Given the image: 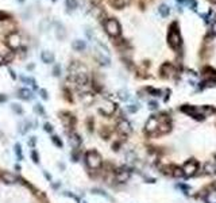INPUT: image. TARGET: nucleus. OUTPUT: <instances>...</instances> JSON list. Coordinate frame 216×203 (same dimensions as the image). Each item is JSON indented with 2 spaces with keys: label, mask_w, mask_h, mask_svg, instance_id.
I'll return each mask as SVG.
<instances>
[{
  "label": "nucleus",
  "mask_w": 216,
  "mask_h": 203,
  "mask_svg": "<svg viewBox=\"0 0 216 203\" xmlns=\"http://www.w3.org/2000/svg\"><path fill=\"white\" fill-rule=\"evenodd\" d=\"M40 58H42L43 62H46V64H50V62H53L54 61V54L52 52H42V54H40Z\"/></svg>",
  "instance_id": "nucleus-15"
},
{
  "label": "nucleus",
  "mask_w": 216,
  "mask_h": 203,
  "mask_svg": "<svg viewBox=\"0 0 216 203\" xmlns=\"http://www.w3.org/2000/svg\"><path fill=\"white\" fill-rule=\"evenodd\" d=\"M158 127H160V118L158 117H150L146 122V131L150 134L158 133Z\"/></svg>",
  "instance_id": "nucleus-6"
},
{
  "label": "nucleus",
  "mask_w": 216,
  "mask_h": 203,
  "mask_svg": "<svg viewBox=\"0 0 216 203\" xmlns=\"http://www.w3.org/2000/svg\"><path fill=\"white\" fill-rule=\"evenodd\" d=\"M128 3V0H110V4L115 7V8H123L124 6H126Z\"/></svg>",
  "instance_id": "nucleus-18"
},
{
  "label": "nucleus",
  "mask_w": 216,
  "mask_h": 203,
  "mask_svg": "<svg viewBox=\"0 0 216 203\" xmlns=\"http://www.w3.org/2000/svg\"><path fill=\"white\" fill-rule=\"evenodd\" d=\"M161 73L164 77H172L174 73V66L169 62H165L164 65L161 66Z\"/></svg>",
  "instance_id": "nucleus-11"
},
{
  "label": "nucleus",
  "mask_w": 216,
  "mask_h": 203,
  "mask_svg": "<svg viewBox=\"0 0 216 203\" xmlns=\"http://www.w3.org/2000/svg\"><path fill=\"white\" fill-rule=\"evenodd\" d=\"M150 108H157V103H154V102H151V103H150Z\"/></svg>",
  "instance_id": "nucleus-42"
},
{
  "label": "nucleus",
  "mask_w": 216,
  "mask_h": 203,
  "mask_svg": "<svg viewBox=\"0 0 216 203\" xmlns=\"http://www.w3.org/2000/svg\"><path fill=\"white\" fill-rule=\"evenodd\" d=\"M53 188H54V189L60 188V183H57V184H56V183H54V184H53Z\"/></svg>",
  "instance_id": "nucleus-45"
},
{
  "label": "nucleus",
  "mask_w": 216,
  "mask_h": 203,
  "mask_svg": "<svg viewBox=\"0 0 216 203\" xmlns=\"http://www.w3.org/2000/svg\"><path fill=\"white\" fill-rule=\"evenodd\" d=\"M130 171L126 168H119V169H116V172H115V179H116V181H119V183H126L128 179H130Z\"/></svg>",
  "instance_id": "nucleus-8"
},
{
  "label": "nucleus",
  "mask_w": 216,
  "mask_h": 203,
  "mask_svg": "<svg viewBox=\"0 0 216 203\" xmlns=\"http://www.w3.org/2000/svg\"><path fill=\"white\" fill-rule=\"evenodd\" d=\"M205 203H216V189H211L209 192H207V195H205L204 198Z\"/></svg>",
  "instance_id": "nucleus-17"
},
{
  "label": "nucleus",
  "mask_w": 216,
  "mask_h": 203,
  "mask_svg": "<svg viewBox=\"0 0 216 203\" xmlns=\"http://www.w3.org/2000/svg\"><path fill=\"white\" fill-rule=\"evenodd\" d=\"M85 162L88 168L99 169L101 167V164H103V160H101V156L97 150H89L85 153Z\"/></svg>",
  "instance_id": "nucleus-1"
},
{
  "label": "nucleus",
  "mask_w": 216,
  "mask_h": 203,
  "mask_svg": "<svg viewBox=\"0 0 216 203\" xmlns=\"http://www.w3.org/2000/svg\"><path fill=\"white\" fill-rule=\"evenodd\" d=\"M3 64H4V56L0 54V65H3Z\"/></svg>",
  "instance_id": "nucleus-41"
},
{
  "label": "nucleus",
  "mask_w": 216,
  "mask_h": 203,
  "mask_svg": "<svg viewBox=\"0 0 216 203\" xmlns=\"http://www.w3.org/2000/svg\"><path fill=\"white\" fill-rule=\"evenodd\" d=\"M34 111H35L37 114H40V115H43V114H45V111H43L42 104H39V103H37L35 106H34Z\"/></svg>",
  "instance_id": "nucleus-27"
},
{
  "label": "nucleus",
  "mask_w": 216,
  "mask_h": 203,
  "mask_svg": "<svg viewBox=\"0 0 216 203\" xmlns=\"http://www.w3.org/2000/svg\"><path fill=\"white\" fill-rule=\"evenodd\" d=\"M119 96H120V99H123V100L128 99V94L126 92V91H120V92H119Z\"/></svg>",
  "instance_id": "nucleus-36"
},
{
  "label": "nucleus",
  "mask_w": 216,
  "mask_h": 203,
  "mask_svg": "<svg viewBox=\"0 0 216 203\" xmlns=\"http://www.w3.org/2000/svg\"><path fill=\"white\" fill-rule=\"evenodd\" d=\"M15 169H16V171H20V167H19V165H18V164H16V165H15Z\"/></svg>",
  "instance_id": "nucleus-47"
},
{
  "label": "nucleus",
  "mask_w": 216,
  "mask_h": 203,
  "mask_svg": "<svg viewBox=\"0 0 216 203\" xmlns=\"http://www.w3.org/2000/svg\"><path fill=\"white\" fill-rule=\"evenodd\" d=\"M53 74H54V76H60V74H61V66H60V65H54V68H53Z\"/></svg>",
  "instance_id": "nucleus-32"
},
{
  "label": "nucleus",
  "mask_w": 216,
  "mask_h": 203,
  "mask_svg": "<svg viewBox=\"0 0 216 203\" xmlns=\"http://www.w3.org/2000/svg\"><path fill=\"white\" fill-rule=\"evenodd\" d=\"M15 153H16V157H18V160H22V146H20V144H16L15 145Z\"/></svg>",
  "instance_id": "nucleus-25"
},
{
  "label": "nucleus",
  "mask_w": 216,
  "mask_h": 203,
  "mask_svg": "<svg viewBox=\"0 0 216 203\" xmlns=\"http://www.w3.org/2000/svg\"><path fill=\"white\" fill-rule=\"evenodd\" d=\"M204 171H205V173H209V175L215 173L216 172V158H211V160H208L205 162Z\"/></svg>",
  "instance_id": "nucleus-13"
},
{
  "label": "nucleus",
  "mask_w": 216,
  "mask_h": 203,
  "mask_svg": "<svg viewBox=\"0 0 216 203\" xmlns=\"http://www.w3.org/2000/svg\"><path fill=\"white\" fill-rule=\"evenodd\" d=\"M57 38L58 39H64L65 38V29H64V26L61 25V23H57Z\"/></svg>",
  "instance_id": "nucleus-20"
},
{
  "label": "nucleus",
  "mask_w": 216,
  "mask_h": 203,
  "mask_svg": "<svg viewBox=\"0 0 216 203\" xmlns=\"http://www.w3.org/2000/svg\"><path fill=\"white\" fill-rule=\"evenodd\" d=\"M20 80H22V81H23V83H25V84H33V86H34V84H37V83H35V80H34V79H31V77H26V76H22V77H20Z\"/></svg>",
  "instance_id": "nucleus-26"
},
{
  "label": "nucleus",
  "mask_w": 216,
  "mask_h": 203,
  "mask_svg": "<svg viewBox=\"0 0 216 203\" xmlns=\"http://www.w3.org/2000/svg\"><path fill=\"white\" fill-rule=\"evenodd\" d=\"M69 141H70V145L73 146V149H79L80 148V145H81V137L77 133L70 131V133H69Z\"/></svg>",
  "instance_id": "nucleus-12"
},
{
  "label": "nucleus",
  "mask_w": 216,
  "mask_h": 203,
  "mask_svg": "<svg viewBox=\"0 0 216 203\" xmlns=\"http://www.w3.org/2000/svg\"><path fill=\"white\" fill-rule=\"evenodd\" d=\"M7 18H8V15H7L6 12L0 11V20H4V19H7Z\"/></svg>",
  "instance_id": "nucleus-39"
},
{
  "label": "nucleus",
  "mask_w": 216,
  "mask_h": 203,
  "mask_svg": "<svg viewBox=\"0 0 216 203\" xmlns=\"http://www.w3.org/2000/svg\"><path fill=\"white\" fill-rule=\"evenodd\" d=\"M115 110H116V104L112 103V102H107L106 104H103V106L99 108V111L104 115H112Z\"/></svg>",
  "instance_id": "nucleus-10"
},
{
  "label": "nucleus",
  "mask_w": 216,
  "mask_h": 203,
  "mask_svg": "<svg viewBox=\"0 0 216 203\" xmlns=\"http://www.w3.org/2000/svg\"><path fill=\"white\" fill-rule=\"evenodd\" d=\"M65 4H66V8L69 10V11H73V10L77 8V0H66Z\"/></svg>",
  "instance_id": "nucleus-21"
},
{
  "label": "nucleus",
  "mask_w": 216,
  "mask_h": 203,
  "mask_svg": "<svg viewBox=\"0 0 216 203\" xmlns=\"http://www.w3.org/2000/svg\"><path fill=\"white\" fill-rule=\"evenodd\" d=\"M39 94H40V98H42V99H45V100L49 99V95H47L46 90H39Z\"/></svg>",
  "instance_id": "nucleus-35"
},
{
  "label": "nucleus",
  "mask_w": 216,
  "mask_h": 203,
  "mask_svg": "<svg viewBox=\"0 0 216 203\" xmlns=\"http://www.w3.org/2000/svg\"><path fill=\"white\" fill-rule=\"evenodd\" d=\"M52 141H53V144L57 145L58 148H62V146H64L62 141H61V138L58 137V135H53V137H52Z\"/></svg>",
  "instance_id": "nucleus-24"
},
{
  "label": "nucleus",
  "mask_w": 216,
  "mask_h": 203,
  "mask_svg": "<svg viewBox=\"0 0 216 203\" xmlns=\"http://www.w3.org/2000/svg\"><path fill=\"white\" fill-rule=\"evenodd\" d=\"M118 131L122 134V135H128L133 131V127H131L130 122L126 121V119H122L119 123H118Z\"/></svg>",
  "instance_id": "nucleus-9"
},
{
  "label": "nucleus",
  "mask_w": 216,
  "mask_h": 203,
  "mask_svg": "<svg viewBox=\"0 0 216 203\" xmlns=\"http://www.w3.org/2000/svg\"><path fill=\"white\" fill-rule=\"evenodd\" d=\"M158 12L161 14V16L166 18V16H169V14H170V8H169L166 4H161L160 7H158Z\"/></svg>",
  "instance_id": "nucleus-19"
},
{
  "label": "nucleus",
  "mask_w": 216,
  "mask_h": 203,
  "mask_svg": "<svg viewBox=\"0 0 216 203\" xmlns=\"http://www.w3.org/2000/svg\"><path fill=\"white\" fill-rule=\"evenodd\" d=\"M43 175H45V177H47V179H49V180H52V176H50V173H47V172H45V173H43Z\"/></svg>",
  "instance_id": "nucleus-44"
},
{
  "label": "nucleus",
  "mask_w": 216,
  "mask_h": 203,
  "mask_svg": "<svg viewBox=\"0 0 216 203\" xmlns=\"http://www.w3.org/2000/svg\"><path fill=\"white\" fill-rule=\"evenodd\" d=\"M43 130H45L46 133H53V126L50 123H45L43 125Z\"/></svg>",
  "instance_id": "nucleus-33"
},
{
  "label": "nucleus",
  "mask_w": 216,
  "mask_h": 203,
  "mask_svg": "<svg viewBox=\"0 0 216 203\" xmlns=\"http://www.w3.org/2000/svg\"><path fill=\"white\" fill-rule=\"evenodd\" d=\"M10 73H11V77H12V79H16V74H15V72H14V70H10Z\"/></svg>",
  "instance_id": "nucleus-43"
},
{
  "label": "nucleus",
  "mask_w": 216,
  "mask_h": 203,
  "mask_svg": "<svg viewBox=\"0 0 216 203\" xmlns=\"http://www.w3.org/2000/svg\"><path fill=\"white\" fill-rule=\"evenodd\" d=\"M199 171V164L196 160H188L185 162L184 165H182V172H184L185 176H188V177H191V176H195L196 172Z\"/></svg>",
  "instance_id": "nucleus-3"
},
{
  "label": "nucleus",
  "mask_w": 216,
  "mask_h": 203,
  "mask_svg": "<svg viewBox=\"0 0 216 203\" xmlns=\"http://www.w3.org/2000/svg\"><path fill=\"white\" fill-rule=\"evenodd\" d=\"M72 47L76 50V52H83V50L85 49V42L81 41V39H76V41H73Z\"/></svg>",
  "instance_id": "nucleus-16"
},
{
  "label": "nucleus",
  "mask_w": 216,
  "mask_h": 203,
  "mask_svg": "<svg viewBox=\"0 0 216 203\" xmlns=\"http://www.w3.org/2000/svg\"><path fill=\"white\" fill-rule=\"evenodd\" d=\"M168 43L172 49H178L181 45V35L177 30H172L168 34Z\"/></svg>",
  "instance_id": "nucleus-4"
},
{
  "label": "nucleus",
  "mask_w": 216,
  "mask_h": 203,
  "mask_svg": "<svg viewBox=\"0 0 216 203\" xmlns=\"http://www.w3.org/2000/svg\"><path fill=\"white\" fill-rule=\"evenodd\" d=\"M137 110H138V106H135V104H131V106L128 107V111H130V113H135Z\"/></svg>",
  "instance_id": "nucleus-37"
},
{
  "label": "nucleus",
  "mask_w": 216,
  "mask_h": 203,
  "mask_svg": "<svg viewBox=\"0 0 216 203\" xmlns=\"http://www.w3.org/2000/svg\"><path fill=\"white\" fill-rule=\"evenodd\" d=\"M6 45L12 50H16L20 46V37L16 33H11L10 35H7L6 38Z\"/></svg>",
  "instance_id": "nucleus-5"
},
{
  "label": "nucleus",
  "mask_w": 216,
  "mask_h": 203,
  "mask_svg": "<svg viewBox=\"0 0 216 203\" xmlns=\"http://www.w3.org/2000/svg\"><path fill=\"white\" fill-rule=\"evenodd\" d=\"M6 100H7L6 95H0V103H2V102H6Z\"/></svg>",
  "instance_id": "nucleus-40"
},
{
  "label": "nucleus",
  "mask_w": 216,
  "mask_h": 203,
  "mask_svg": "<svg viewBox=\"0 0 216 203\" xmlns=\"http://www.w3.org/2000/svg\"><path fill=\"white\" fill-rule=\"evenodd\" d=\"M12 58H14V52H10L8 54H6V56H4V64H10Z\"/></svg>",
  "instance_id": "nucleus-29"
},
{
  "label": "nucleus",
  "mask_w": 216,
  "mask_h": 203,
  "mask_svg": "<svg viewBox=\"0 0 216 203\" xmlns=\"http://www.w3.org/2000/svg\"><path fill=\"white\" fill-rule=\"evenodd\" d=\"M214 187H215V189H216V183H215V185H214Z\"/></svg>",
  "instance_id": "nucleus-48"
},
{
  "label": "nucleus",
  "mask_w": 216,
  "mask_h": 203,
  "mask_svg": "<svg viewBox=\"0 0 216 203\" xmlns=\"http://www.w3.org/2000/svg\"><path fill=\"white\" fill-rule=\"evenodd\" d=\"M31 158H33V161L35 162V164H38V162H39V156H38V153H37L35 150L31 152Z\"/></svg>",
  "instance_id": "nucleus-30"
},
{
  "label": "nucleus",
  "mask_w": 216,
  "mask_h": 203,
  "mask_svg": "<svg viewBox=\"0 0 216 203\" xmlns=\"http://www.w3.org/2000/svg\"><path fill=\"white\" fill-rule=\"evenodd\" d=\"M211 31H212V34H214V35H216V20L211 25Z\"/></svg>",
  "instance_id": "nucleus-38"
},
{
  "label": "nucleus",
  "mask_w": 216,
  "mask_h": 203,
  "mask_svg": "<svg viewBox=\"0 0 216 203\" xmlns=\"http://www.w3.org/2000/svg\"><path fill=\"white\" fill-rule=\"evenodd\" d=\"M104 29H106L108 35L114 37V38L119 37L120 33H122V27L119 25V22H118L116 19H114V18H110V19H107L106 22H104Z\"/></svg>",
  "instance_id": "nucleus-2"
},
{
  "label": "nucleus",
  "mask_w": 216,
  "mask_h": 203,
  "mask_svg": "<svg viewBox=\"0 0 216 203\" xmlns=\"http://www.w3.org/2000/svg\"><path fill=\"white\" fill-rule=\"evenodd\" d=\"M97 60L100 61V64H103V65H110V57L104 56V54H97Z\"/></svg>",
  "instance_id": "nucleus-22"
},
{
  "label": "nucleus",
  "mask_w": 216,
  "mask_h": 203,
  "mask_svg": "<svg viewBox=\"0 0 216 203\" xmlns=\"http://www.w3.org/2000/svg\"><path fill=\"white\" fill-rule=\"evenodd\" d=\"M18 94H19V98H22V99H25V100H30L33 96L31 91H30L29 88H20Z\"/></svg>",
  "instance_id": "nucleus-14"
},
{
  "label": "nucleus",
  "mask_w": 216,
  "mask_h": 203,
  "mask_svg": "<svg viewBox=\"0 0 216 203\" xmlns=\"http://www.w3.org/2000/svg\"><path fill=\"white\" fill-rule=\"evenodd\" d=\"M0 179H2L6 184H14V183L20 181V177L18 175L14 173V172H8V171L2 172V173H0Z\"/></svg>",
  "instance_id": "nucleus-7"
},
{
  "label": "nucleus",
  "mask_w": 216,
  "mask_h": 203,
  "mask_svg": "<svg viewBox=\"0 0 216 203\" xmlns=\"http://www.w3.org/2000/svg\"><path fill=\"white\" fill-rule=\"evenodd\" d=\"M27 144H29V146L34 148V146L37 145V138H35V137H30V138H29V141H27Z\"/></svg>",
  "instance_id": "nucleus-31"
},
{
  "label": "nucleus",
  "mask_w": 216,
  "mask_h": 203,
  "mask_svg": "<svg viewBox=\"0 0 216 203\" xmlns=\"http://www.w3.org/2000/svg\"><path fill=\"white\" fill-rule=\"evenodd\" d=\"M172 175H173L174 177H181V176H184V172H182V168L174 167V168H173V172H172Z\"/></svg>",
  "instance_id": "nucleus-23"
},
{
  "label": "nucleus",
  "mask_w": 216,
  "mask_h": 203,
  "mask_svg": "<svg viewBox=\"0 0 216 203\" xmlns=\"http://www.w3.org/2000/svg\"><path fill=\"white\" fill-rule=\"evenodd\" d=\"M27 69H29V70L34 69V65H33V64H30V65H27Z\"/></svg>",
  "instance_id": "nucleus-46"
},
{
  "label": "nucleus",
  "mask_w": 216,
  "mask_h": 203,
  "mask_svg": "<svg viewBox=\"0 0 216 203\" xmlns=\"http://www.w3.org/2000/svg\"><path fill=\"white\" fill-rule=\"evenodd\" d=\"M12 110H14V113H16V114H22L23 113L22 107H20V104H18V103H14L12 104Z\"/></svg>",
  "instance_id": "nucleus-28"
},
{
  "label": "nucleus",
  "mask_w": 216,
  "mask_h": 203,
  "mask_svg": "<svg viewBox=\"0 0 216 203\" xmlns=\"http://www.w3.org/2000/svg\"><path fill=\"white\" fill-rule=\"evenodd\" d=\"M72 160L73 161L79 160V149H73V152H72Z\"/></svg>",
  "instance_id": "nucleus-34"
}]
</instances>
